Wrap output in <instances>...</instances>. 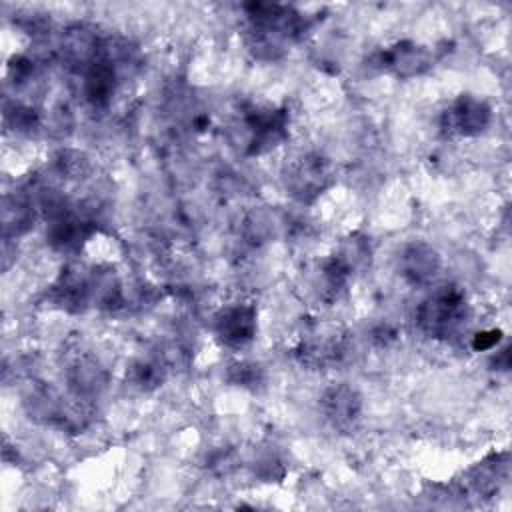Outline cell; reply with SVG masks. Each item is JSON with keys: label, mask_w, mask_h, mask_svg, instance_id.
I'll use <instances>...</instances> for the list:
<instances>
[{"label": "cell", "mask_w": 512, "mask_h": 512, "mask_svg": "<svg viewBox=\"0 0 512 512\" xmlns=\"http://www.w3.org/2000/svg\"><path fill=\"white\" fill-rule=\"evenodd\" d=\"M468 318V304L464 294L454 286L434 290L418 308L416 320L420 328L432 338L454 336Z\"/></svg>", "instance_id": "6da1fadb"}, {"label": "cell", "mask_w": 512, "mask_h": 512, "mask_svg": "<svg viewBox=\"0 0 512 512\" xmlns=\"http://www.w3.org/2000/svg\"><path fill=\"white\" fill-rule=\"evenodd\" d=\"M248 128V152L264 154L276 148L288 134V116L280 108H252L244 116Z\"/></svg>", "instance_id": "7a4b0ae2"}, {"label": "cell", "mask_w": 512, "mask_h": 512, "mask_svg": "<svg viewBox=\"0 0 512 512\" xmlns=\"http://www.w3.org/2000/svg\"><path fill=\"white\" fill-rule=\"evenodd\" d=\"M330 164L318 154H306L294 162L286 174V186L290 194L300 202H310L330 184Z\"/></svg>", "instance_id": "3957f363"}, {"label": "cell", "mask_w": 512, "mask_h": 512, "mask_svg": "<svg viewBox=\"0 0 512 512\" xmlns=\"http://www.w3.org/2000/svg\"><path fill=\"white\" fill-rule=\"evenodd\" d=\"M346 350L344 336L332 326H314L302 336L296 354L306 366L324 368L342 358Z\"/></svg>", "instance_id": "277c9868"}, {"label": "cell", "mask_w": 512, "mask_h": 512, "mask_svg": "<svg viewBox=\"0 0 512 512\" xmlns=\"http://www.w3.org/2000/svg\"><path fill=\"white\" fill-rule=\"evenodd\" d=\"M492 120L490 106L476 96L462 94L444 112V128L458 136H476L488 128Z\"/></svg>", "instance_id": "5b68a950"}, {"label": "cell", "mask_w": 512, "mask_h": 512, "mask_svg": "<svg viewBox=\"0 0 512 512\" xmlns=\"http://www.w3.org/2000/svg\"><path fill=\"white\" fill-rule=\"evenodd\" d=\"M376 64L382 70L392 72L394 76L412 78L430 68L432 54L424 46L404 40V42H398V44L382 50L376 58Z\"/></svg>", "instance_id": "8992f818"}, {"label": "cell", "mask_w": 512, "mask_h": 512, "mask_svg": "<svg viewBox=\"0 0 512 512\" xmlns=\"http://www.w3.org/2000/svg\"><path fill=\"white\" fill-rule=\"evenodd\" d=\"M214 330L226 346H246L256 336V308L250 304L226 306L218 312Z\"/></svg>", "instance_id": "52a82bcc"}, {"label": "cell", "mask_w": 512, "mask_h": 512, "mask_svg": "<svg viewBox=\"0 0 512 512\" xmlns=\"http://www.w3.org/2000/svg\"><path fill=\"white\" fill-rule=\"evenodd\" d=\"M440 270V256L438 252L424 244L414 242L408 244L400 254V272L410 284H428Z\"/></svg>", "instance_id": "ba28073f"}, {"label": "cell", "mask_w": 512, "mask_h": 512, "mask_svg": "<svg viewBox=\"0 0 512 512\" xmlns=\"http://www.w3.org/2000/svg\"><path fill=\"white\" fill-rule=\"evenodd\" d=\"M118 80V70L98 56L88 68H84V82H82V92L84 98L92 106H106L114 94Z\"/></svg>", "instance_id": "9c48e42d"}, {"label": "cell", "mask_w": 512, "mask_h": 512, "mask_svg": "<svg viewBox=\"0 0 512 512\" xmlns=\"http://www.w3.org/2000/svg\"><path fill=\"white\" fill-rule=\"evenodd\" d=\"M322 410L334 426L344 428V426H350L358 418L360 398L350 386L338 384V386H332L330 390H326V394L322 398Z\"/></svg>", "instance_id": "30bf717a"}, {"label": "cell", "mask_w": 512, "mask_h": 512, "mask_svg": "<svg viewBox=\"0 0 512 512\" xmlns=\"http://www.w3.org/2000/svg\"><path fill=\"white\" fill-rule=\"evenodd\" d=\"M504 474H506V462H498V458H492L478 464L470 472L468 486L476 496H490L498 490Z\"/></svg>", "instance_id": "8fae6325"}, {"label": "cell", "mask_w": 512, "mask_h": 512, "mask_svg": "<svg viewBox=\"0 0 512 512\" xmlns=\"http://www.w3.org/2000/svg\"><path fill=\"white\" fill-rule=\"evenodd\" d=\"M132 378L138 386L142 388H152V386H158L164 378V368L162 364L158 362H152V360H142L134 366V372H132Z\"/></svg>", "instance_id": "7c38bea8"}, {"label": "cell", "mask_w": 512, "mask_h": 512, "mask_svg": "<svg viewBox=\"0 0 512 512\" xmlns=\"http://www.w3.org/2000/svg\"><path fill=\"white\" fill-rule=\"evenodd\" d=\"M228 378H230V382H234L238 386H256L262 380V372H260V366L242 362V364L232 366Z\"/></svg>", "instance_id": "4fadbf2b"}, {"label": "cell", "mask_w": 512, "mask_h": 512, "mask_svg": "<svg viewBox=\"0 0 512 512\" xmlns=\"http://www.w3.org/2000/svg\"><path fill=\"white\" fill-rule=\"evenodd\" d=\"M500 330H496V328H492V330H482V332H478L476 336H474V340H472V348L474 350H490V348H494L498 342H500Z\"/></svg>", "instance_id": "5bb4252c"}]
</instances>
